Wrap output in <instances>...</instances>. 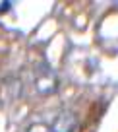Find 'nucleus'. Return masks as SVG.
Wrapping results in <instances>:
<instances>
[{"mask_svg": "<svg viewBox=\"0 0 118 132\" xmlns=\"http://www.w3.org/2000/svg\"><path fill=\"white\" fill-rule=\"evenodd\" d=\"M74 117L66 111L54 113L50 119H37L27 126L25 132H70L74 126Z\"/></svg>", "mask_w": 118, "mask_h": 132, "instance_id": "f257e3e1", "label": "nucleus"}]
</instances>
